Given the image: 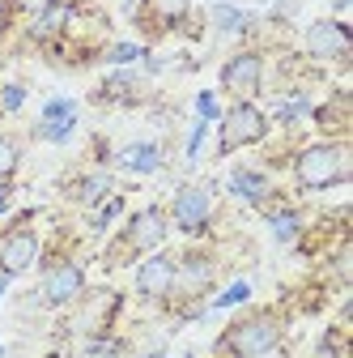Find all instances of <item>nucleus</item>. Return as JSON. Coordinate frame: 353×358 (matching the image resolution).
Wrapping results in <instances>:
<instances>
[{
    "instance_id": "obj_1",
    "label": "nucleus",
    "mask_w": 353,
    "mask_h": 358,
    "mask_svg": "<svg viewBox=\"0 0 353 358\" xmlns=\"http://www.w3.org/2000/svg\"><path fill=\"white\" fill-rule=\"evenodd\" d=\"M277 341H281V320L273 316V311H255V316H247V320L230 324V329H226V337H222V345H226L230 354H239V358L269 354Z\"/></svg>"
},
{
    "instance_id": "obj_2",
    "label": "nucleus",
    "mask_w": 353,
    "mask_h": 358,
    "mask_svg": "<svg viewBox=\"0 0 353 358\" xmlns=\"http://www.w3.org/2000/svg\"><path fill=\"white\" fill-rule=\"evenodd\" d=\"M349 179V145H315L298 158V184L302 188H332Z\"/></svg>"
},
{
    "instance_id": "obj_3",
    "label": "nucleus",
    "mask_w": 353,
    "mask_h": 358,
    "mask_svg": "<svg viewBox=\"0 0 353 358\" xmlns=\"http://www.w3.org/2000/svg\"><path fill=\"white\" fill-rule=\"evenodd\" d=\"M264 132H269V120H264V111H260V107H251V103L230 107V111H226V120H222V154H234V150H243V145L260 141Z\"/></svg>"
},
{
    "instance_id": "obj_4",
    "label": "nucleus",
    "mask_w": 353,
    "mask_h": 358,
    "mask_svg": "<svg viewBox=\"0 0 353 358\" xmlns=\"http://www.w3.org/2000/svg\"><path fill=\"white\" fill-rule=\"evenodd\" d=\"M260 73H264V64H260V56H251V52H243V56H234L226 69H222V85L230 90L234 99H251L255 90H260Z\"/></svg>"
},
{
    "instance_id": "obj_5",
    "label": "nucleus",
    "mask_w": 353,
    "mask_h": 358,
    "mask_svg": "<svg viewBox=\"0 0 353 358\" xmlns=\"http://www.w3.org/2000/svg\"><path fill=\"white\" fill-rule=\"evenodd\" d=\"M306 48L320 60H340V56H349V30L340 22H315L306 30Z\"/></svg>"
},
{
    "instance_id": "obj_6",
    "label": "nucleus",
    "mask_w": 353,
    "mask_h": 358,
    "mask_svg": "<svg viewBox=\"0 0 353 358\" xmlns=\"http://www.w3.org/2000/svg\"><path fill=\"white\" fill-rule=\"evenodd\" d=\"M209 213H213L209 188H179V196H174V222H179L183 231H204Z\"/></svg>"
},
{
    "instance_id": "obj_7",
    "label": "nucleus",
    "mask_w": 353,
    "mask_h": 358,
    "mask_svg": "<svg viewBox=\"0 0 353 358\" xmlns=\"http://www.w3.org/2000/svg\"><path fill=\"white\" fill-rule=\"evenodd\" d=\"M123 239H128V248H132V252H145V248H158V243L166 239V217H162V209H141L137 217L128 222V231H123Z\"/></svg>"
},
{
    "instance_id": "obj_8",
    "label": "nucleus",
    "mask_w": 353,
    "mask_h": 358,
    "mask_svg": "<svg viewBox=\"0 0 353 358\" xmlns=\"http://www.w3.org/2000/svg\"><path fill=\"white\" fill-rule=\"evenodd\" d=\"M174 260L170 256H153V260H145L141 268H137V290L145 294V299H166L170 294V286H174Z\"/></svg>"
},
{
    "instance_id": "obj_9",
    "label": "nucleus",
    "mask_w": 353,
    "mask_h": 358,
    "mask_svg": "<svg viewBox=\"0 0 353 358\" xmlns=\"http://www.w3.org/2000/svg\"><path fill=\"white\" fill-rule=\"evenodd\" d=\"M38 256V235L34 231H13L5 243H0V268L13 278V273H26Z\"/></svg>"
},
{
    "instance_id": "obj_10",
    "label": "nucleus",
    "mask_w": 353,
    "mask_h": 358,
    "mask_svg": "<svg viewBox=\"0 0 353 358\" xmlns=\"http://www.w3.org/2000/svg\"><path fill=\"white\" fill-rule=\"evenodd\" d=\"M77 294H81V268L77 264H56L47 273V282H43V299L52 307H60V303H68Z\"/></svg>"
},
{
    "instance_id": "obj_11",
    "label": "nucleus",
    "mask_w": 353,
    "mask_h": 358,
    "mask_svg": "<svg viewBox=\"0 0 353 358\" xmlns=\"http://www.w3.org/2000/svg\"><path fill=\"white\" fill-rule=\"evenodd\" d=\"M73 124H77L73 99H52L47 107H43V137H47V141H68Z\"/></svg>"
},
{
    "instance_id": "obj_12",
    "label": "nucleus",
    "mask_w": 353,
    "mask_h": 358,
    "mask_svg": "<svg viewBox=\"0 0 353 358\" xmlns=\"http://www.w3.org/2000/svg\"><path fill=\"white\" fill-rule=\"evenodd\" d=\"M158 145H128L123 154H119V166H128V171H141V175H149V171H158Z\"/></svg>"
},
{
    "instance_id": "obj_13",
    "label": "nucleus",
    "mask_w": 353,
    "mask_h": 358,
    "mask_svg": "<svg viewBox=\"0 0 353 358\" xmlns=\"http://www.w3.org/2000/svg\"><path fill=\"white\" fill-rule=\"evenodd\" d=\"M68 17H73V9H68V5H52V9H43V13H38V22H34V34H38V38H43V34H56Z\"/></svg>"
},
{
    "instance_id": "obj_14",
    "label": "nucleus",
    "mask_w": 353,
    "mask_h": 358,
    "mask_svg": "<svg viewBox=\"0 0 353 358\" xmlns=\"http://www.w3.org/2000/svg\"><path fill=\"white\" fill-rule=\"evenodd\" d=\"M230 188H234L239 196H247V201H260L269 184H264V175H255V171H239V175L230 179Z\"/></svg>"
},
{
    "instance_id": "obj_15",
    "label": "nucleus",
    "mask_w": 353,
    "mask_h": 358,
    "mask_svg": "<svg viewBox=\"0 0 353 358\" xmlns=\"http://www.w3.org/2000/svg\"><path fill=\"white\" fill-rule=\"evenodd\" d=\"M213 22H217V30H226V34H234V30L247 26V17H243L239 9H230V5H217V9H213Z\"/></svg>"
},
{
    "instance_id": "obj_16",
    "label": "nucleus",
    "mask_w": 353,
    "mask_h": 358,
    "mask_svg": "<svg viewBox=\"0 0 353 358\" xmlns=\"http://www.w3.org/2000/svg\"><path fill=\"white\" fill-rule=\"evenodd\" d=\"M149 9L162 17V22H179L188 13V0H149Z\"/></svg>"
},
{
    "instance_id": "obj_17",
    "label": "nucleus",
    "mask_w": 353,
    "mask_h": 358,
    "mask_svg": "<svg viewBox=\"0 0 353 358\" xmlns=\"http://www.w3.org/2000/svg\"><path fill=\"white\" fill-rule=\"evenodd\" d=\"M273 235H277L281 243H290V239L298 235V213H277V217H273Z\"/></svg>"
},
{
    "instance_id": "obj_18",
    "label": "nucleus",
    "mask_w": 353,
    "mask_h": 358,
    "mask_svg": "<svg viewBox=\"0 0 353 358\" xmlns=\"http://www.w3.org/2000/svg\"><path fill=\"white\" fill-rule=\"evenodd\" d=\"M107 188H111V184H107V175H94V179H85V184H81V201H90V205H94V201H98Z\"/></svg>"
},
{
    "instance_id": "obj_19",
    "label": "nucleus",
    "mask_w": 353,
    "mask_h": 358,
    "mask_svg": "<svg viewBox=\"0 0 353 358\" xmlns=\"http://www.w3.org/2000/svg\"><path fill=\"white\" fill-rule=\"evenodd\" d=\"M13 166H17V145L0 137V179H5V175H13Z\"/></svg>"
},
{
    "instance_id": "obj_20",
    "label": "nucleus",
    "mask_w": 353,
    "mask_h": 358,
    "mask_svg": "<svg viewBox=\"0 0 353 358\" xmlns=\"http://www.w3.org/2000/svg\"><path fill=\"white\" fill-rule=\"evenodd\" d=\"M26 103V90L22 85H5V90H0V107H5V111H17Z\"/></svg>"
},
{
    "instance_id": "obj_21",
    "label": "nucleus",
    "mask_w": 353,
    "mask_h": 358,
    "mask_svg": "<svg viewBox=\"0 0 353 358\" xmlns=\"http://www.w3.org/2000/svg\"><path fill=\"white\" fill-rule=\"evenodd\" d=\"M247 294H251V286H247V282H234V286H230L222 299H217V307H234V303H243Z\"/></svg>"
},
{
    "instance_id": "obj_22",
    "label": "nucleus",
    "mask_w": 353,
    "mask_h": 358,
    "mask_svg": "<svg viewBox=\"0 0 353 358\" xmlns=\"http://www.w3.org/2000/svg\"><path fill=\"white\" fill-rule=\"evenodd\" d=\"M119 209H123V201H119V196H111V201H107V205H103V209L94 213V227L103 231V227H107V222H111V217H115Z\"/></svg>"
},
{
    "instance_id": "obj_23",
    "label": "nucleus",
    "mask_w": 353,
    "mask_h": 358,
    "mask_svg": "<svg viewBox=\"0 0 353 358\" xmlns=\"http://www.w3.org/2000/svg\"><path fill=\"white\" fill-rule=\"evenodd\" d=\"M52 5H56V0H13V9H22V13H43Z\"/></svg>"
},
{
    "instance_id": "obj_24",
    "label": "nucleus",
    "mask_w": 353,
    "mask_h": 358,
    "mask_svg": "<svg viewBox=\"0 0 353 358\" xmlns=\"http://www.w3.org/2000/svg\"><path fill=\"white\" fill-rule=\"evenodd\" d=\"M137 56H141V48H132V43H119V48L111 52L115 64H128V60H137Z\"/></svg>"
},
{
    "instance_id": "obj_25",
    "label": "nucleus",
    "mask_w": 353,
    "mask_h": 358,
    "mask_svg": "<svg viewBox=\"0 0 353 358\" xmlns=\"http://www.w3.org/2000/svg\"><path fill=\"white\" fill-rule=\"evenodd\" d=\"M302 111H306V103H302V99H298V103H281V107H277V120H298Z\"/></svg>"
},
{
    "instance_id": "obj_26",
    "label": "nucleus",
    "mask_w": 353,
    "mask_h": 358,
    "mask_svg": "<svg viewBox=\"0 0 353 358\" xmlns=\"http://www.w3.org/2000/svg\"><path fill=\"white\" fill-rule=\"evenodd\" d=\"M196 107H200V115H204V120H213V115H217V103H213V94H200V99H196Z\"/></svg>"
},
{
    "instance_id": "obj_27",
    "label": "nucleus",
    "mask_w": 353,
    "mask_h": 358,
    "mask_svg": "<svg viewBox=\"0 0 353 358\" xmlns=\"http://www.w3.org/2000/svg\"><path fill=\"white\" fill-rule=\"evenodd\" d=\"M200 141H204V124H196V128H192V141H188V154H196V150H200Z\"/></svg>"
},
{
    "instance_id": "obj_28",
    "label": "nucleus",
    "mask_w": 353,
    "mask_h": 358,
    "mask_svg": "<svg viewBox=\"0 0 353 358\" xmlns=\"http://www.w3.org/2000/svg\"><path fill=\"white\" fill-rule=\"evenodd\" d=\"M9 205V188H5V179H0V209Z\"/></svg>"
},
{
    "instance_id": "obj_29",
    "label": "nucleus",
    "mask_w": 353,
    "mask_h": 358,
    "mask_svg": "<svg viewBox=\"0 0 353 358\" xmlns=\"http://www.w3.org/2000/svg\"><path fill=\"white\" fill-rule=\"evenodd\" d=\"M332 5H336V9H345V5H349V0H332Z\"/></svg>"
}]
</instances>
